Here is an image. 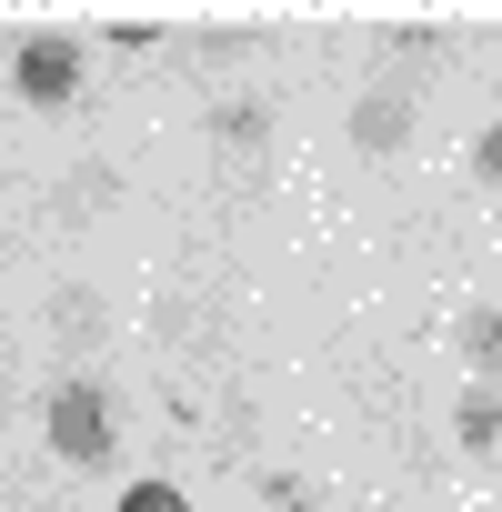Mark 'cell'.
<instances>
[{"label":"cell","mask_w":502,"mask_h":512,"mask_svg":"<svg viewBox=\"0 0 502 512\" xmlns=\"http://www.w3.org/2000/svg\"><path fill=\"white\" fill-rule=\"evenodd\" d=\"M51 452L81 462V472L111 462V392H101V382H61V392H51Z\"/></svg>","instance_id":"1"},{"label":"cell","mask_w":502,"mask_h":512,"mask_svg":"<svg viewBox=\"0 0 502 512\" xmlns=\"http://www.w3.org/2000/svg\"><path fill=\"white\" fill-rule=\"evenodd\" d=\"M11 81H21V101H41V111H61V101L81 91V41H61V31H41V41H21V61H11Z\"/></svg>","instance_id":"2"},{"label":"cell","mask_w":502,"mask_h":512,"mask_svg":"<svg viewBox=\"0 0 502 512\" xmlns=\"http://www.w3.org/2000/svg\"><path fill=\"white\" fill-rule=\"evenodd\" d=\"M352 141H362V151H402V141H412V101L362 91V101H352Z\"/></svg>","instance_id":"3"},{"label":"cell","mask_w":502,"mask_h":512,"mask_svg":"<svg viewBox=\"0 0 502 512\" xmlns=\"http://www.w3.org/2000/svg\"><path fill=\"white\" fill-rule=\"evenodd\" d=\"M452 442H462V452H492V442H502V402H492V392H462V412H452Z\"/></svg>","instance_id":"4"},{"label":"cell","mask_w":502,"mask_h":512,"mask_svg":"<svg viewBox=\"0 0 502 512\" xmlns=\"http://www.w3.org/2000/svg\"><path fill=\"white\" fill-rule=\"evenodd\" d=\"M462 362L472 372H502V312H462Z\"/></svg>","instance_id":"5"},{"label":"cell","mask_w":502,"mask_h":512,"mask_svg":"<svg viewBox=\"0 0 502 512\" xmlns=\"http://www.w3.org/2000/svg\"><path fill=\"white\" fill-rule=\"evenodd\" d=\"M211 141L251 151V141H262V101H231V111H211Z\"/></svg>","instance_id":"6"},{"label":"cell","mask_w":502,"mask_h":512,"mask_svg":"<svg viewBox=\"0 0 502 512\" xmlns=\"http://www.w3.org/2000/svg\"><path fill=\"white\" fill-rule=\"evenodd\" d=\"M121 512H191V502H181L171 482H131V492H121Z\"/></svg>","instance_id":"7"},{"label":"cell","mask_w":502,"mask_h":512,"mask_svg":"<svg viewBox=\"0 0 502 512\" xmlns=\"http://www.w3.org/2000/svg\"><path fill=\"white\" fill-rule=\"evenodd\" d=\"M272 512H322V502H312V492H302L292 472H272Z\"/></svg>","instance_id":"8"},{"label":"cell","mask_w":502,"mask_h":512,"mask_svg":"<svg viewBox=\"0 0 502 512\" xmlns=\"http://www.w3.org/2000/svg\"><path fill=\"white\" fill-rule=\"evenodd\" d=\"M472 171H482V181H502V121H492V131L472 141Z\"/></svg>","instance_id":"9"}]
</instances>
